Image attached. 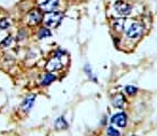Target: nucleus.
<instances>
[{
  "instance_id": "f257e3e1",
  "label": "nucleus",
  "mask_w": 157,
  "mask_h": 136,
  "mask_svg": "<svg viewBox=\"0 0 157 136\" xmlns=\"http://www.w3.org/2000/svg\"><path fill=\"white\" fill-rule=\"evenodd\" d=\"M144 33V26L140 23H132L128 28L125 29V35L130 40H137Z\"/></svg>"
},
{
  "instance_id": "f03ea898",
  "label": "nucleus",
  "mask_w": 157,
  "mask_h": 136,
  "mask_svg": "<svg viewBox=\"0 0 157 136\" xmlns=\"http://www.w3.org/2000/svg\"><path fill=\"white\" fill-rule=\"evenodd\" d=\"M62 17H63V14H61V13H57V11L48 13V15L44 17V23L49 27H56L60 24Z\"/></svg>"
},
{
  "instance_id": "7ed1b4c3",
  "label": "nucleus",
  "mask_w": 157,
  "mask_h": 136,
  "mask_svg": "<svg viewBox=\"0 0 157 136\" xmlns=\"http://www.w3.org/2000/svg\"><path fill=\"white\" fill-rule=\"evenodd\" d=\"M64 56V53L63 52H58L56 54V56L53 59H51L49 63L47 64V69L49 71H58V70H60V69L63 68V62L61 60V57Z\"/></svg>"
},
{
  "instance_id": "20e7f679",
  "label": "nucleus",
  "mask_w": 157,
  "mask_h": 136,
  "mask_svg": "<svg viewBox=\"0 0 157 136\" xmlns=\"http://www.w3.org/2000/svg\"><path fill=\"white\" fill-rule=\"evenodd\" d=\"M114 9L120 16H128L131 13V6L124 1H118L114 5Z\"/></svg>"
},
{
  "instance_id": "39448f33",
  "label": "nucleus",
  "mask_w": 157,
  "mask_h": 136,
  "mask_svg": "<svg viewBox=\"0 0 157 136\" xmlns=\"http://www.w3.org/2000/svg\"><path fill=\"white\" fill-rule=\"evenodd\" d=\"M58 5H59V0H47L45 2L41 4L40 8H41L43 11L52 13V11H56Z\"/></svg>"
},
{
  "instance_id": "423d86ee",
  "label": "nucleus",
  "mask_w": 157,
  "mask_h": 136,
  "mask_svg": "<svg viewBox=\"0 0 157 136\" xmlns=\"http://www.w3.org/2000/svg\"><path fill=\"white\" fill-rule=\"evenodd\" d=\"M29 23L31 25H36L43 19V15L40 10H32L29 14Z\"/></svg>"
},
{
  "instance_id": "0eeeda50",
  "label": "nucleus",
  "mask_w": 157,
  "mask_h": 136,
  "mask_svg": "<svg viewBox=\"0 0 157 136\" xmlns=\"http://www.w3.org/2000/svg\"><path fill=\"white\" fill-rule=\"evenodd\" d=\"M111 122L115 124L117 126H119V127H124L125 124H127V116H125L124 113H119V114L114 115L112 117Z\"/></svg>"
},
{
  "instance_id": "6e6552de",
  "label": "nucleus",
  "mask_w": 157,
  "mask_h": 136,
  "mask_svg": "<svg viewBox=\"0 0 157 136\" xmlns=\"http://www.w3.org/2000/svg\"><path fill=\"white\" fill-rule=\"evenodd\" d=\"M34 101H35V96L27 97L25 100H24L23 105H21V108H23V109H24L25 111H29V109L33 107V105H34Z\"/></svg>"
},
{
  "instance_id": "1a4fd4ad",
  "label": "nucleus",
  "mask_w": 157,
  "mask_h": 136,
  "mask_svg": "<svg viewBox=\"0 0 157 136\" xmlns=\"http://www.w3.org/2000/svg\"><path fill=\"white\" fill-rule=\"evenodd\" d=\"M56 79H57V77L54 74H52V73H47V74L43 77L42 84L43 86H49V84H50L51 82H53Z\"/></svg>"
},
{
  "instance_id": "9d476101",
  "label": "nucleus",
  "mask_w": 157,
  "mask_h": 136,
  "mask_svg": "<svg viewBox=\"0 0 157 136\" xmlns=\"http://www.w3.org/2000/svg\"><path fill=\"white\" fill-rule=\"evenodd\" d=\"M124 104H125L124 97L122 96V95H118V96L113 99V105H114L117 108H122L124 106Z\"/></svg>"
},
{
  "instance_id": "9b49d317",
  "label": "nucleus",
  "mask_w": 157,
  "mask_h": 136,
  "mask_svg": "<svg viewBox=\"0 0 157 136\" xmlns=\"http://www.w3.org/2000/svg\"><path fill=\"white\" fill-rule=\"evenodd\" d=\"M123 25H124V20H123V19H117V20L113 22V27H114L117 30H122Z\"/></svg>"
},
{
  "instance_id": "f8f14e48",
  "label": "nucleus",
  "mask_w": 157,
  "mask_h": 136,
  "mask_svg": "<svg viewBox=\"0 0 157 136\" xmlns=\"http://www.w3.org/2000/svg\"><path fill=\"white\" fill-rule=\"evenodd\" d=\"M56 126H57V128H66L67 127V123H66L63 117H59L56 120Z\"/></svg>"
},
{
  "instance_id": "ddd939ff",
  "label": "nucleus",
  "mask_w": 157,
  "mask_h": 136,
  "mask_svg": "<svg viewBox=\"0 0 157 136\" xmlns=\"http://www.w3.org/2000/svg\"><path fill=\"white\" fill-rule=\"evenodd\" d=\"M49 36H51V32L48 28L44 27V28H42L40 30V33H39L40 38H45V37H49Z\"/></svg>"
},
{
  "instance_id": "4468645a",
  "label": "nucleus",
  "mask_w": 157,
  "mask_h": 136,
  "mask_svg": "<svg viewBox=\"0 0 157 136\" xmlns=\"http://www.w3.org/2000/svg\"><path fill=\"white\" fill-rule=\"evenodd\" d=\"M125 92L128 93V95H135V93H137V88H135V87H131V86H128L125 87Z\"/></svg>"
},
{
  "instance_id": "2eb2a0df",
  "label": "nucleus",
  "mask_w": 157,
  "mask_h": 136,
  "mask_svg": "<svg viewBox=\"0 0 157 136\" xmlns=\"http://www.w3.org/2000/svg\"><path fill=\"white\" fill-rule=\"evenodd\" d=\"M8 26H9V23H8V20L7 19H1L0 20V28L1 29H6V28H8Z\"/></svg>"
},
{
  "instance_id": "dca6fc26",
  "label": "nucleus",
  "mask_w": 157,
  "mask_h": 136,
  "mask_svg": "<svg viewBox=\"0 0 157 136\" xmlns=\"http://www.w3.org/2000/svg\"><path fill=\"white\" fill-rule=\"evenodd\" d=\"M107 134H109V135H120V132L117 131V129H114L113 127H109V128H107Z\"/></svg>"
},
{
  "instance_id": "f3484780",
  "label": "nucleus",
  "mask_w": 157,
  "mask_h": 136,
  "mask_svg": "<svg viewBox=\"0 0 157 136\" xmlns=\"http://www.w3.org/2000/svg\"><path fill=\"white\" fill-rule=\"evenodd\" d=\"M11 41H13L11 36H8L7 38H6V40H5L4 42H2V43L0 44V45H1V46H4V47H6V46H8V45H9V44L11 43Z\"/></svg>"
}]
</instances>
